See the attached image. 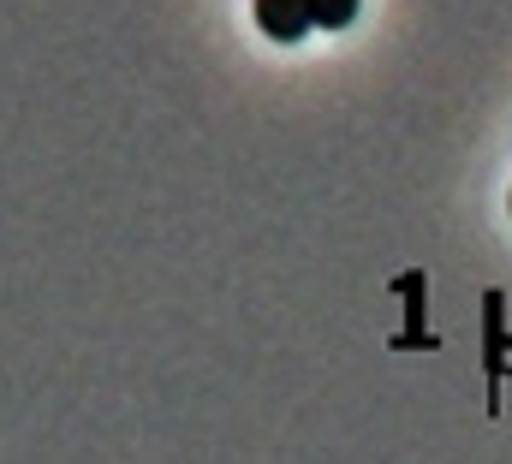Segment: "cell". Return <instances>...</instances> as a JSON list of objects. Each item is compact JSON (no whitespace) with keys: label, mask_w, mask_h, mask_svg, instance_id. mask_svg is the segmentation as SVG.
<instances>
[{"label":"cell","mask_w":512,"mask_h":464,"mask_svg":"<svg viewBox=\"0 0 512 464\" xmlns=\"http://www.w3.org/2000/svg\"><path fill=\"white\" fill-rule=\"evenodd\" d=\"M256 24L274 36V42H304L310 24V0H256Z\"/></svg>","instance_id":"cell-1"},{"label":"cell","mask_w":512,"mask_h":464,"mask_svg":"<svg viewBox=\"0 0 512 464\" xmlns=\"http://www.w3.org/2000/svg\"><path fill=\"white\" fill-rule=\"evenodd\" d=\"M358 18V0H310V24L322 30H346Z\"/></svg>","instance_id":"cell-2"},{"label":"cell","mask_w":512,"mask_h":464,"mask_svg":"<svg viewBox=\"0 0 512 464\" xmlns=\"http://www.w3.org/2000/svg\"><path fill=\"white\" fill-rule=\"evenodd\" d=\"M507 209H512V203H507Z\"/></svg>","instance_id":"cell-3"}]
</instances>
